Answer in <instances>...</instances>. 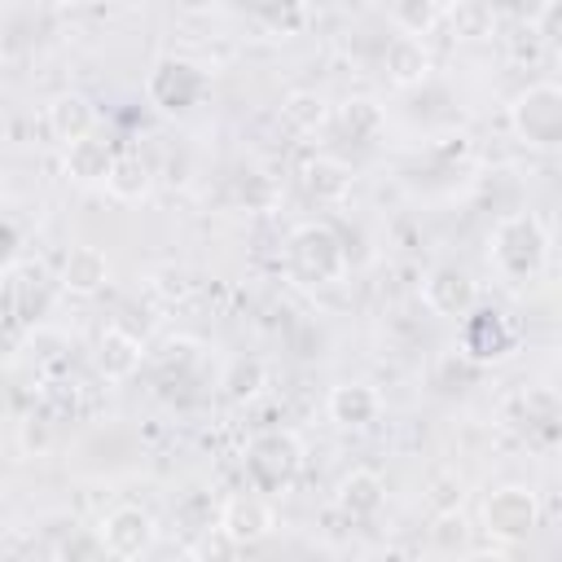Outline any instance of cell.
Instances as JSON below:
<instances>
[{"label": "cell", "mask_w": 562, "mask_h": 562, "mask_svg": "<svg viewBox=\"0 0 562 562\" xmlns=\"http://www.w3.org/2000/svg\"><path fill=\"white\" fill-rule=\"evenodd\" d=\"M492 263L509 285H531L549 263V233L531 211L505 215L492 233Z\"/></svg>", "instance_id": "1"}, {"label": "cell", "mask_w": 562, "mask_h": 562, "mask_svg": "<svg viewBox=\"0 0 562 562\" xmlns=\"http://www.w3.org/2000/svg\"><path fill=\"white\" fill-rule=\"evenodd\" d=\"M303 470V443L290 430H263L246 443V479L259 496H281Z\"/></svg>", "instance_id": "2"}, {"label": "cell", "mask_w": 562, "mask_h": 562, "mask_svg": "<svg viewBox=\"0 0 562 562\" xmlns=\"http://www.w3.org/2000/svg\"><path fill=\"white\" fill-rule=\"evenodd\" d=\"M285 255H290V272L303 285H329L347 268V250H342L338 233L329 224H321V220L299 224L290 233V241H285Z\"/></svg>", "instance_id": "3"}, {"label": "cell", "mask_w": 562, "mask_h": 562, "mask_svg": "<svg viewBox=\"0 0 562 562\" xmlns=\"http://www.w3.org/2000/svg\"><path fill=\"white\" fill-rule=\"evenodd\" d=\"M518 347V325L509 321V312L501 307H470L461 316V338H457V351L470 360V364H496L505 356H514Z\"/></svg>", "instance_id": "4"}, {"label": "cell", "mask_w": 562, "mask_h": 562, "mask_svg": "<svg viewBox=\"0 0 562 562\" xmlns=\"http://www.w3.org/2000/svg\"><path fill=\"white\" fill-rule=\"evenodd\" d=\"M509 123H514L518 140H527L536 149H553L562 140V88L558 83H531L509 105Z\"/></svg>", "instance_id": "5"}, {"label": "cell", "mask_w": 562, "mask_h": 562, "mask_svg": "<svg viewBox=\"0 0 562 562\" xmlns=\"http://www.w3.org/2000/svg\"><path fill=\"white\" fill-rule=\"evenodd\" d=\"M206 88H211V75H206L198 61H184V57H162V61L149 70V79H145L149 101H154L158 110H167V114L193 110V105L206 97Z\"/></svg>", "instance_id": "6"}, {"label": "cell", "mask_w": 562, "mask_h": 562, "mask_svg": "<svg viewBox=\"0 0 562 562\" xmlns=\"http://www.w3.org/2000/svg\"><path fill=\"white\" fill-rule=\"evenodd\" d=\"M97 544H101V553L123 558V562L145 558V553H154V544H158V522H154V514L140 509V505H119V509H110V514L101 518Z\"/></svg>", "instance_id": "7"}, {"label": "cell", "mask_w": 562, "mask_h": 562, "mask_svg": "<svg viewBox=\"0 0 562 562\" xmlns=\"http://www.w3.org/2000/svg\"><path fill=\"white\" fill-rule=\"evenodd\" d=\"M483 527H487V536H496L505 544L527 540L540 527V501H536V492L531 487H518V483L496 487L487 496V505H483Z\"/></svg>", "instance_id": "8"}, {"label": "cell", "mask_w": 562, "mask_h": 562, "mask_svg": "<svg viewBox=\"0 0 562 562\" xmlns=\"http://www.w3.org/2000/svg\"><path fill=\"white\" fill-rule=\"evenodd\" d=\"M422 303H426L435 316H457V321H461V316L479 303V290H474V281H470L461 268L439 263V268H430L426 281H422Z\"/></svg>", "instance_id": "9"}, {"label": "cell", "mask_w": 562, "mask_h": 562, "mask_svg": "<svg viewBox=\"0 0 562 562\" xmlns=\"http://www.w3.org/2000/svg\"><path fill=\"white\" fill-rule=\"evenodd\" d=\"M145 360V347L132 329L123 325H105L97 334V351H92V369L105 378V382H127Z\"/></svg>", "instance_id": "10"}, {"label": "cell", "mask_w": 562, "mask_h": 562, "mask_svg": "<svg viewBox=\"0 0 562 562\" xmlns=\"http://www.w3.org/2000/svg\"><path fill=\"white\" fill-rule=\"evenodd\" d=\"M228 540H237L241 549L246 544H255V540H263V536H272V527H277V518H272V505H268V496H259V492H246V496H233L228 505H224V514H220V522H215Z\"/></svg>", "instance_id": "11"}, {"label": "cell", "mask_w": 562, "mask_h": 562, "mask_svg": "<svg viewBox=\"0 0 562 562\" xmlns=\"http://www.w3.org/2000/svg\"><path fill=\"white\" fill-rule=\"evenodd\" d=\"M57 281H61V290L75 294V299L101 294L105 281H110V259H105V250H101V246H75V250L66 255Z\"/></svg>", "instance_id": "12"}, {"label": "cell", "mask_w": 562, "mask_h": 562, "mask_svg": "<svg viewBox=\"0 0 562 562\" xmlns=\"http://www.w3.org/2000/svg\"><path fill=\"white\" fill-rule=\"evenodd\" d=\"M382 501H386V487H382V479H378L373 470H351V474H342L338 487H334V505H338L351 522L378 518V514H382Z\"/></svg>", "instance_id": "13"}, {"label": "cell", "mask_w": 562, "mask_h": 562, "mask_svg": "<svg viewBox=\"0 0 562 562\" xmlns=\"http://www.w3.org/2000/svg\"><path fill=\"white\" fill-rule=\"evenodd\" d=\"M44 123H48L53 140L70 145V140H79V136H92V127H97V105H92L83 92H57V97L48 101V110H44Z\"/></svg>", "instance_id": "14"}, {"label": "cell", "mask_w": 562, "mask_h": 562, "mask_svg": "<svg viewBox=\"0 0 562 562\" xmlns=\"http://www.w3.org/2000/svg\"><path fill=\"white\" fill-rule=\"evenodd\" d=\"M382 66H386V79H391L395 88H417V83L430 75V53H426L422 35H404V31H400V35L386 44Z\"/></svg>", "instance_id": "15"}, {"label": "cell", "mask_w": 562, "mask_h": 562, "mask_svg": "<svg viewBox=\"0 0 562 562\" xmlns=\"http://www.w3.org/2000/svg\"><path fill=\"white\" fill-rule=\"evenodd\" d=\"M4 303H9V316L18 325H31L40 321V312L48 307V277L40 268H9V281H4Z\"/></svg>", "instance_id": "16"}, {"label": "cell", "mask_w": 562, "mask_h": 562, "mask_svg": "<svg viewBox=\"0 0 562 562\" xmlns=\"http://www.w3.org/2000/svg\"><path fill=\"white\" fill-rule=\"evenodd\" d=\"M329 417L338 422V426H347V430H360V426H369V422H378V413H382V395L369 386V382H342V386H334L329 391Z\"/></svg>", "instance_id": "17"}, {"label": "cell", "mask_w": 562, "mask_h": 562, "mask_svg": "<svg viewBox=\"0 0 562 562\" xmlns=\"http://www.w3.org/2000/svg\"><path fill=\"white\" fill-rule=\"evenodd\" d=\"M110 162H114V149H110V140H97V136H79V140H70L66 145V176L75 180V184H101L105 180V171H110Z\"/></svg>", "instance_id": "18"}, {"label": "cell", "mask_w": 562, "mask_h": 562, "mask_svg": "<svg viewBox=\"0 0 562 562\" xmlns=\"http://www.w3.org/2000/svg\"><path fill=\"white\" fill-rule=\"evenodd\" d=\"M105 193L114 202H140L149 193V162L140 154H114L110 171H105Z\"/></svg>", "instance_id": "19"}, {"label": "cell", "mask_w": 562, "mask_h": 562, "mask_svg": "<svg viewBox=\"0 0 562 562\" xmlns=\"http://www.w3.org/2000/svg\"><path fill=\"white\" fill-rule=\"evenodd\" d=\"M303 189H307V198H316V202H338L342 193H347V184H351V176H347V167L342 162H334V158H312L307 167H303Z\"/></svg>", "instance_id": "20"}, {"label": "cell", "mask_w": 562, "mask_h": 562, "mask_svg": "<svg viewBox=\"0 0 562 562\" xmlns=\"http://www.w3.org/2000/svg\"><path fill=\"white\" fill-rule=\"evenodd\" d=\"M281 119L294 127V132H316V127H325L329 123V105H325V97L321 92H290L285 101H281Z\"/></svg>", "instance_id": "21"}, {"label": "cell", "mask_w": 562, "mask_h": 562, "mask_svg": "<svg viewBox=\"0 0 562 562\" xmlns=\"http://www.w3.org/2000/svg\"><path fill=\"white\" fill-rule=\"evenodd\" d=\"M334 123L356 140V145H369L378 132H382V110L373 105V101H364V97H356V101H347V105H338V114H334Z\"/></svg>", "instance_id": "22"}, {"label": "cell", "mask_w": 562, "mask_h": 562, "mask_svg": "<svg viewBox=\"0 0 562 562\" xmlns=\"http://www.w3.org/2000/svg\"><path fill=\"white\" fill-rule=\"evenodd\" d=\"M259 13H263V22H268L277 35H299V31L307 26V18H312L307 0H263Z\"/></svg>", "instance_id": "23"}, {"label": "cell", "mask_w": 562, "mask_h": 562, "mask_svg": "<svg viewBox=\"0 0 562 562\" xmlns=\"http://www.w3.org/2000/svg\"><path fill=\"white\" fill-rule=\"evenodd\" d=\"M391 13H395L404 35H426L435 22V0H395Z\"/></svg>", "instance_id": "24"}, {"label": "cell", "mask_w": 562, "mask_h": 562, "mask_svg": "<svg viewBox=\"0 0 562 562\" xmlns=\"http://www.w3.org/2000/svg\"><path fill=\"white\" fill-rule=\"evenodd\" d=\"M224 386H228L233 400H250V395L263 386V360H237V364L228 369Z\"/></svg>", "instance_id": "25"}, {"label": "cell", "mask_w": 562, "mask_h": 562, "mask_svg": "<svg viewBox=\"0 0 562 562\" xmlns=\"http://www.w3.org/2000/svg\"><path fill=\"white\" fill-rule=\"evenodd\" d=\"M18 255H22V233H18L13 220L0 215V277H4L9 268H18Z\"/></svg>", "instance_id": "26"}, {"label": "cell", "mask_w": 562, "mask_h": 562, "mask_svg": "<svg viewBox=\"0 0 562 562\" xmlns=\"http://www.w3.org/2000/svg\"><path fill=\"white\" fill-rule=\"evenodd\" d=\"M211 531H215V536H206V540H198V544L189 549L193 558H211V553H237V549H241V544H237V540H228L220 527H211Z\"/></svg>", "instance_id": "27"}, {"label": "cell", "mask_w": 562, "mask_h": 562, "mask_svg": "<svg viewBox=\"0 0 562 562\" xmlns=\"http://www.w3.org/2000/svg\"><path fill=\"white\" fill-rule=\"evenodd\" d=\"M48 4H53V9H79L83 0H48Z\"/></svg>", "instance_id": "28"}, {"label": "cell", "mask_w": 562, "mask_h": 562, "mask_svg": "<svg viewBox=\"0 0 562 562\" xmlns=\"http://www.w3.org/2000/svg\"><path fill=\"white\" fill-rule=\"evenodd\" d=\"M184 4H189V9H202V4H211V0H184Z\"/></svg>", "instance_id": "29"}]
</instances>
